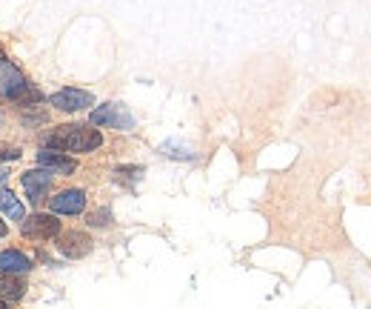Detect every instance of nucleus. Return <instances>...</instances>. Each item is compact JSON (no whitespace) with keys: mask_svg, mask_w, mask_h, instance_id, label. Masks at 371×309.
Wrapping results in <instances>:
<instances>
[{"mask_svg":"<svg viewBox=\"0 0 371 309\" xmlns=\"http://www.w3.org/2000/svg\"><path fill=\"white\" fill-rule=\"evenodd\" d=\"M46 146L57 152H72V154H86L103 146V135L91 127H80V123H69V127H57L54 132L46 135Z\"/></svg>","mask_w":371,"mask_h":309,"instance_id":"1","label":"nucleus"},{"mask_svg":"<svg viewBox=\"0 0 371 309\" xmlns=\"http://www.w3.org/2000/svg\"><path fill=\"white\" fill-rule=\"evenodd\" d=\"M0 98L6 101H17V103H26V101H35L38 95L29 89L26 78L9 64V60H0Z\"/></svg>","mask_w":371,"mask_h":309,"instance_id":"2","label":"nucleus"},{"mask_svg":"<svg viewBox=\"0 0 371 309\" xmlns=\"http://www.w3.org/2000/svg\"><path fill=\"white\" fill-rule=\"evenodd\" d=\"M91 123H95V127H109V129H132L135 117L123 103H103L91 112Z\"/></svg>","mask_w":371,"mask_h":309,"instance_id":"3","label":"nucleus"},{"mask_svg":"<svg viewBox=\"0 0 371 309\" xmlns=\"http://www.w3.org/2000/svg\"><path fill=\"white\" fill-rule=\"evenodd\" d=\"M52 106L60 109V112H80V109H89L95 106V95L86 89H75V86H66L52 95Z\"/></svg>","mask_w":371,"mask_h":309,"instance_id":"4","label":"nucleus"},{"mask_svg":"<svg viewBox=\"0 0 371 309\" xmlns=\"http://www.w3.org/2000/svg\"><path fill=\"white\" fill-rule=\"evenodd\" d=\"M23 235L26 238H38V240H52L60 235V221L54 215H43V212H35L32 218H23Z\"/></svg>","mask_w":371,"mask_h":309,"instance_id":"5","label":"nucleus"},{"mask_svg":"<svg viewBox=\"0 0 371 309\" xmlns=\"http://www.w3.org/2000/svg\"><path fill=\"white\" fill-rule=\"evenodd\" d=\"M57 252L60 255H66L72 261L77 258H86L91 252V238L80 229H69V232H60L57 235Z\"/></svg>","mask_w":371,"mask_h":309,"instance_id":"6","label":"nucleus"},{"mask_svg":"<svg viewBox=\"0 0 371 309\" xmlns=\"http://www.w3.org/2000/svg\"><path fill=\"white\" fill-rule=\"evenodd\" d=\"M52 215H80L86 209V192L83 189H63L49 198Z\"/></svg>","mask_w":371,"mask_h":309,"instance_id":"7","label":"nucleus"},{"mask_svg":"<svg viewBox=\"0 0 371 309\" xmlns=\"http://www.w3.org/2000/svg\"><path fill=\"white\" fill-rule=\"evenodd\" d=\"M38 169H46L49 175H72L77 169V161L69 158L66 152L43 149V152H38Z\"/></svg>","mask_w":371,"mask_h":309,"instance_id":"8","label":"nucleus"},{"mask_svg":"<svg viewBox=\"0 0 371 309\" xmlns=\"http://www.w3.org/2000/svg\"><path fill=\"white\" fill-rule=\"evenodd\" d=\"M20 180H23V189H26L29 201H32V203H40V201L49 195V189H52L54 175H49L46 169H29V172H23Z\"/></svg>","mask_w":371,"mask_h":309,"instance_id":"9","label":"nucleus"},{"mask_svg":"<svg viewBox=\"0 0 371 309\" xmlns=\"http://www.w3.org/2000/svg\"><path fill=\"white\" fill-rule=\"evenodd\" d=\"M32 266L35 264L29 261L20 250H3V252H0V272H3V275H23Z\"/></svg>","mask_w":371,"mask_h":309,"instance_id":"10","label":"nucleus"},{"mask_svg":"<svg viewBox=\"0 0 371 309\" xmlns=\"http://www.w3.org/2000/svg\"><path fill=\"white\" fill-rule=\"evenodd\" d=\"M23 292H26V281L20 275H0V301H6V303L20 301Z\"/></svg>","mask_w":371,"mask_h":309,"instance_id":"11","label":"nucleus"},{"mask_svg":"<svg viewBox=\"0 0 371 309\" xmlns=\"http://www.w3.org/2000/svg\"><path fill=\"white\" fill-rule=\"evenodd\" d=\"M0 212H3L6 218H12V221H23V218H26L23 203L15 198L12 189H3V187H0Z\"/></svg>","mask_w":371,"mask_h":309,"instance_id":"12","label":"nucleus"},{"mask_svg":"<svg viewBox=\"0 0 371 309\" xmlns=\"http://www.w3.org/2000/svg\"><path fill=\"white\" fill-rule=\"evenodd\" d=\"M109 221H112L109 209H103V212H95V215H89V224H91V227H106Z\"/></svg>","mask_w":371,"mask_h":309,"instance_id":"13","label":"nucleus"},{"mask_svg":"<svg viewBox=\"0 0 371 309\" xmlns=\"http://www.w3.org/2000/svg\"><path fill=\"white\" fill-rule=\"evenodd\" d=\"M20 149L17 146H0V161H17Z\"/></svg>","mask_w":371,"mask_h":309,"instance_id":"14","label":"nucleus"},{"mask_svg":"<svg viewBox=\"0 0 371 309\" xmlns=\"http://www.w3.org/2000/svg\"><path fill=\"white\" fill-rule=\"evenodd\" d=\"M6 235H9V227H6L3 218H0V238H6Z\"/></svg>","mask_w":371,"mask_h":309,"instance_id":"15","label":"nucleus"},{"mask_svg":"<svg viewBox=\"0 0 371 309\" xmlns=\"http://www.w3.org/2000/svg\"><path fill=\"white\" fill-rule=\"evenodd\" d=\"M0 309H12V306H9L6 301H0Z\"/></svg>","mask_w":371,"mask_h":309,"instance_id":"16","label":"nucleus"},{"mask_svg":"<svg viewBox=\"0 0 371 309\" xmlns=\"http://www.w3.org/2000/svg\"><path fill=\"white\" fill-rule=\"evenodd\" d=\"M0 60H3V55H0Z\"/></svg>","mask_w":371,"mask_h":309,"instance_id":"17","label":"nucleus"}]
</instances>
